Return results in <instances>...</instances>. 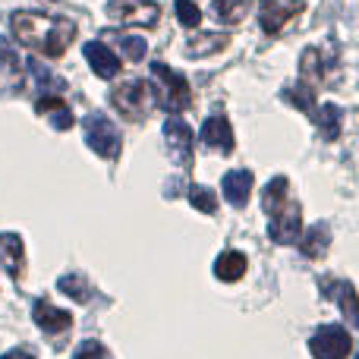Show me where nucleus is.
Segmentation results:
<instances>
[{
	"label": "nucleus",
	"mask_w": 359,
	"mask_h": 359,
	"mask_svg": "<svg viewBox=\"0 0 359 359\" xmlns=\"http://www.w3.org/2000/svg\"><path fill=\"white\" fill-rule=\"evenodd\" d=\"M10 29H13V35H16L19 44H25V48L50 57V60H57V57L67 54V48L73 44V38H76V22L60 19V16L32 13V10H16L13 13Z\"/></svg>",
	"instance_id": "1"
},
{
	"label": "nucleus",
	"mask_w": 359,
	"mask_h": 359,
	"mask_svg": "<svg viewBox=\"0 0 359 359\" xmlns=\"http://www.w3.org/2000/svg\"><path fill=\"white\" fill-rule=\"evenodd\" d=\"M151 76L158 79V104L164 107L168 114H180L186 111V107L192 104V92H189V82H186L183 73H177V69H170L168 63L155 60L151 63Z\"/></svg>",
	"instance_id": "2"
},
{
	"label": "nucleus",
	"mask_w": 359,
	"mask_h": 359,
	"mask_svg": "<svg viewBox=\"0 0 359 359\" xmlns=\"http://www.w3.org/2000/svg\"><path fill=\"white\" fill-rule=\"evenodd\" d=\"M111 101H114V107L130 120H145L158 107V95H155V88H151L149 79H133V82L117 86L111 95Z\"/></svg>",
	"instance_id": "3"
},
{
	"label": "nucleus",
	"mask_w": 359,
	"mask_h": 359,
	"mask_svg": "<svg viewBox=\"0 0 359 359\" xmlns=\"http://www.w3.org/2000/svg\"><path fill=\"white\" fill-rule=\"evenodd\" d=\"M104 13L111 22L142 25V29H155L158 19H161V6L155 0H111Z\"/></svg>",
	"instance_id": "4"
},
{
	"label": "nucleus",
	"mask_w": 359,
	"mask_h": 359,
	"mask_svg": "<svg viewBox=\"0 0 359 359\" xmlns=\"http://www.w3.org/2000/svg\"><path fill=\"white\" fill-rule=\"evenodd\" d=\"M82 130H86V142H88V149H92L95 155L104 158V161H117L120 133H117V126H114L111 120L101 117V114H92V117H86Z\"/></svg>",
	"instance_id": "5"
},
{
	"label": "nucleus",
	"mask_w": 359,
	"mask_h": 359,
	"mask_svg": "<svg viewBox=\"0 0 359 359\" xmlns=\"http://www.w3.org/2000/svg\"><path fill=\"white\" fill-rule=\"evenodd\" d=\"M309 350L316 359H347L353 353V337L341 325H322L309 337Z\"/></svg>",
	"instance_id": "6"
},
{
	"label": "nucleus",
	"mask_w": 359,
	"mask_h": 359,
	"mask_svg": "<svg viewBox=\"0 0 359 359\" xmlns=\"http://www.w3.org/2000/svg\"><path fill=\"white\" fill-rule=\"evenodd\" d=\"M268 233H271L274 243H284V246L299 243V233H303V208H299V202L287 198L280 208H274L268 215Z\"/></svg>",
	"instance_id": "7"
},
{
	"label": "nucleus",
	"mask_w": 359,
	"mask_h": 359,
	"mask_svg": "<svg viewBox=\"0 0 359 359\" xmlns=\"http://www.w3.org/2000/svg\"><path fill=\"white\" fill-rule=\"evenodd\" d=\"M303 0H262L259 6V22L265 35H278L293 16L303 13Z\"/></svg>",
	"instance_id": "8"
},
{
	"label": "nucleus",
	"mask_w": 359,
	"mask_h": 359,
	"mask_svg": "<svg viewBox=\"0 0 359 359\" xmlns=\"http://www.w3.org/2000/svg\"><path fill=\"white\" fill-rule=\"evenodd\" d=\"M164 145H168V155L174 158V164H180L183 170L192 168V130L180 117H168L164 123Z\"/></svg>",
	"instance_id": "9"
},
{
	"label": "nucleus",
	"mask_w": 359,
	"mask_h": 359,
	"mask_svg": "<svg viewBox=\"0 0 359 359\" xmlns=\"http://www.w3.org/2000/svg\"><path fill=\"white\" fill-rule=\"evenodd\" d=\"M202 145L205 149H215L230 155L233 151V126H230L227 114H215L202 123Z\"/></svg>",
	"instance_id": "10"
},
{
	"label": "nucleus",
	"mask_w": 359,
	"mask_h": 359,
	"mask_svg": "<svg viewBox=\"0 0 359 359\" xmlns=\"http://www.w3.org/2000/svg\"><path fill=\"white\" fill-rule=\"evenodd\" d=\"M82 54H86V60H88V67L95 69V76L98 79H114V76L120 73V57L114 54V50H107V44H101V41H88L86 48H82Z\"/></svg>",
	"instance_id": "11"
},
{
	"label": "nucleus",
	"mask_w": 359,
	"mask_h": 359,
	"mask_svg": "<svg viewBox=\"0 0 359 359\" xmlns=\"http://www.w3.org/2000/svg\"><path fill=\"white\" fill-rule=\"evenodd\" d=\"M32 318H35L38 328H44L48 334H63V331H69V325H73V316L57 309V306H50L48 299H38V303L32 306Z\"/></svg>",
	"instance_id": "12"
},
{
	"label": "nucleus",
	"mask_w": 359,
	"mask_h": 359,
	"mask_svg": "<svg viewBox=\"0 0 359 359\" xmlns=\"http://www.w3.org/2000/svg\"><path fill=\"white\" fill-rule=\"evenodd\" d=\"M224 198H227L233 208H246L249 198H252V174L249 170H230L224 174Z\"/></svg>",
	"instance_id": "13"
},
{
	"label": "nucleus",
	"mask_w": 359,
	"mask_h": 359,
	"mask_svg": "<svg viewBox=\"0 0 359 359\" xmlns=\"http://www.w3.org/2000/svg\"><path fill=\"white\" fill-rule=\"evenodd\" d=\"M35 111H38V114H48V117H50V123H54L60 133L73 130V123H76L73 111H69V107L63 104V101L57 98V95H38V101H35Z\"/></svg>",
	"instance_id": "14"
},
{
	"label": "nucleus",
	"mask_w": 359,
	"mask_h": 359,
	"mask_svg": "<svg viewBox=\"0 0 359 359\" xmlns=\"http://www.w3.org/2000/svg\"><path fill=\"white\" fill-rule=\"evenodd\" d=\"M0 262H4V268L13 274V278L22 274L25 246H22V240H19L16 233H0Z\"/></svg>",
	"instance_id": "15"
},
{
	"label": "nucleus",
	"mask_w": 359,
	"mask_h": 359,
	"mask_svg": "<svg viewBox=\"0 0 359 359\" xmlns=\"http://www.w3.org/2000/svg\"><path fill=\"white\" fill-rule=\"evenodd\" d=\"M215 274H217V280H224V284H233V280H240L243 274H246V255L236 252V249H227V252H221L215 259Z\"/></svg>",
	"instance_id": "16"
},
{
	"label": "nucleus",
	"mask_w": 359,
	"mask_h": 359,
	"mask_svg": "<svg viewBox=\"0 0 359 359\" xmlns=\"http://www.w3.org/2000/svg\"><path fill=\"white\" fill-rule=\"evenodd\" d=\"M328 246H331L328 224H316V227H309V233H306L303 243H299V249H303L306 259H322V255L328 252Z\"/></svg>",
	"instance_id": "17"
},
{
	"label": "nucleus",
	"mask_w": 359,
	"mask_h": 359,
	"mask_svg": "<svg viewBox=\"0 0 359 359\" xmlns=\"http://www.w3.org/2000/svg\"><path fill=\"white\" fill-rule=\"evenodd\" d=\"M299 73H303V86H309V88H318L325 82V63L316 48L303 50V57H299Z\"/></svg>",
	"instance_id": "18"
},
{
	"label": "nucleus",
	"mask_w": 359,
	"mask_h": 359,
	"mask_svg": "<svg viewBox=\"0 0 359 359\" xmlns=\"http://www.w3.org/2000/svg\"><path fill=\"white\" fill-rule=\"evenodd\" d=\"M22 86V63L13 50L0 48V88H19Z\"/></svg>",
	"instance_id": "19"
},
{
	"label": "nucleus",
	"mask_w": 359,
	"mask_h": 359,
	"mask_svg": "<svg viewBox=\"0 0 359 359\" xmlns=\"http://www.w3.org/2000/svg\"><path fill=\"white\" fill-rule=\"evenodd\" d=\"M230 44L227 35H196L186 41V54L189 57H208V54H217Z\"/></svg>",
	"instance_id": "20"
},
{
	"label": "nucleus",
	"mask_w": 359,
	"mask_h": 359,
	"mask_svg": "<svg viewBox=\"0 0 359 359\" xmlns=\"http://www.w3.org/2000/svg\"><path fill=\"white\" fill-rule=\"evenodd\" d=\"M312 120L318 123V130L325 133V139H337L341 136V107L334 104H325L312 111Z\"/></svg>",
	"instance_id": "21"
},
{
	"label": "nucleus",
	"mask_w": 359,
	"mask_h": 359,
	"mask_svg": "<svg viewBox=\"0 0 359 359\" xmlns=\"http://www.w3.org/2000/svg\"><path fill=\"white\" fill-rule=\"evenodd\" d=\"M249 4H252V0H215V16L221 19L224 25H236L246 16Z\"/></svg>",
	"instance_id": "22"
},
{
	"label": "nucleus",
	"mask_w": 359,
	"mask_h": 359,
	"mask_svg": "<svg viewBox=\"0 0 359 359\" xmlns=\"http://www.w3.org/2000/svg\"><path fill=\"white\" fill-rule=\"evenodd\" d=\"M29 69H32V76H35V88H38L41 95H57L63 86H67V82L57 79V76L50 73L48 67H41L38 60H32V63H29Z\"/></svg>",
	"instance_id": "23"
},
{
	"label": "nucleus",
	"mask_w": 359,
	"mask_h": 359,
	"mask_svg": "<svg viewBox=\"0 0 359 359\" xmlns=\"http://www.w3.org/2000/svg\"><path fill=\"white\" fill-rule=\"evenodd\" d=\"M57 290H63L69 299H76V303H86V299L92 297V290H88V280L82 278V274H63V278L57 280Z\"/></svg>",
	"instance_id": "24"
},
{
	"label": "nucleus",
	"mask_w": 359,
	"mask_h": 359,
	"mask_svg": "<svg viewBox=\"0 0 359 359\" xmlns=\"http://www.w3.org/2000/svg\"><path fill=\"white\" fill-rule=\"evenodd\" d=\"M284 202H287V180L274 177L271 183L265 186V192H262V208H265V215H271V211L280 208Z\"/></svg>",
	"instance_id": "25"
},
{
	"label": "nucleus",
	"mask_w": 359,
	"mask_h": 359,
	"mask_svg": "<svg viewBox=\"0 0 359 359\" xmlns=\"http://www.w3.org/2000/svg\"><path fill=\"white\" fill-rule=\"evenodd\" d=\"M114 38H117V48L123 50V57L130 63H139L145 57V50H149L145 38H139V35H114Z\"/></svg>",
	"instance_id": "26"
},
{
	"label": "nucleus",
	"mask_w": 359,
	"mask_h": 359,
	"mask_svg": "<svg viewBox=\"0 0 359 359\" xmlns=\"http://www.w3.org/2000/svg\"><path fill=\"white\" fill-rule=\"evenodd\" d=\"M189 202L202 215H215L217 211V196L211 189H205V186H189Z\"/></svg>",
	"instance_id": "27"
},
{
	"label": "nucleus",
	"mask_w": 359,
	"mask_h": 359,
	"mask_svg": "<svg viewBox=\"0 0 359 359\" xmlns=\"http://www.w3.org/2000/svg\"><path fill=\"white\" fill-rule=\"evenodd\" d=\"M284 98L290 101V104H297L303 114H312V111H316V98H312V88H309V86H293V88H287Z\"/></svg>",
	"instance_id": "28"
},
{
	"label": "nucleus",
	"mask_w": 359,
	"mask_h": 359,
	"mask_svg": "<svg viewBox=\"0 0 359 359\" xmlns=\"http://www.w3.org/2000/svg\"><path fill=\"white\" fill-rule=\"evenodd\" d=\"M174 10H177L180 25H186V29H196V25L202 22V10H198V6L192 4V0H177Z\"/></svg>",
	"instance_id": "29"
},
{
	"label": "nucleus",
	"mask_w": 359,
	"mask_h": 359,
	"mask_svg": "<svg viewBox=\"0 0 359 359\" xmlns=\"http://www.w3.org/2000/svg\"><path fill=\"white\" fill-rule=\"evenodd\" d=\"M73 359H111V353L104 350L101 341H82V347L76 350Z\"/></svg>",
	"instance_id": "30"
},
{
	"label": "nucleus",
	"mask_w": 359,
	"mask_h": 359,
	"mask_svg": "<svg viewBox=\"0 0 359 359\" xmlns=\"http://www.w3.org/2000/svg\"><path fill=\"white\" fill-rule=\"evenodd\" d=\"M341 306H344V316L350 322H356V290L353 284H341Z\"/></svg>",
	"instance_id": "31"
},
{
	"label": "nucleus",
	"mask_w": 359,
	"mask_h": 359,
	"mask_svg": "<svg viewBox=\"0 0 359 359\" xmlns=\"http://www.w3.org/2000/svg\"><path fill=\"white\" fill-rule=\"evenodd\" d=\"M0 359H35V356H29L25 350H10V353H4Z\"/></svg>",
	"instance_id": "32"
}]
</instances>
